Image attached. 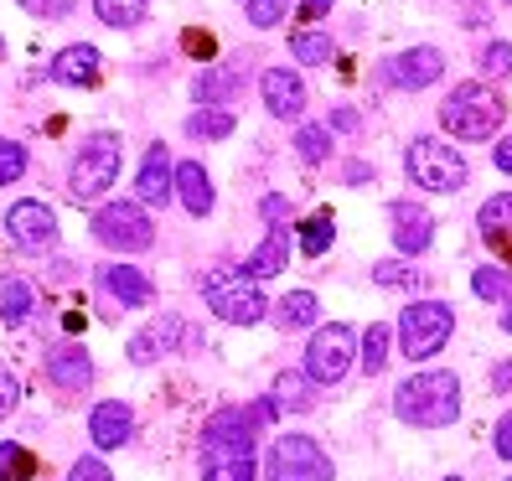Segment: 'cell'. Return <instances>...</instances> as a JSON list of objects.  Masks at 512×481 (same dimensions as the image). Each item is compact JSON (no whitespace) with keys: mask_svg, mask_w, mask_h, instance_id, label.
<instances>
[{"mask_svg":"<svg viewBox=\"0 0 512 481\" xmlns=\"http://www.w3.org/2000/svg\"><path fill=\"white\" fill-rule=\"evenodd\" d=\"M394 414L419 430H445L461 414V378L456 373H414L399 383Z\"/></svg>","mask_w":512,"mask_h":481,"instance_id":"obj_1","label":"cell"},{"mask_svg":"<svg viewBox=\"0 0 512 481\" xmlns=\"http://www.w3.org/2000/svg\"><path fill=\"white\" fill-rule=\"evenodd\" d=\"M502 119H507V104L487 83H461V88H450V99L440 104V125L456 140H492L502 130Z\"/></svg>","mask_w":512,"mask_h":481,"instance_id":"obj_2","label":"cell"},{"mask_svg":"<svg viewBox=\"0 0 512 481\" xmlns=\"http://www.w3.org/2000/svg\"><path fill=\"white\" fill-rule=\"evenodd\" d=\"M404 171L419 192H461L466 187V161L461 150H450L445 140H430V135H414L409 150H404Z\"/></svg>","mask_w":512,"mask_h":481,"instance_id":"obj_3","label":"cell"},{"mask_svg":"<svg viewBox=\"0 0 512 481\" xmlns=\"http://www.w3.org/2000/svg\"><path fill=\"white\" fill-rule=\"evenodd\" d=\"M114 176H119V140H114V135L83 140V145H78V161H73V176H68V197H73L78 207L99 202V197L114 187Z\"/></svg>","mask_w":512,"mask_h":481,"instance_id":"obj_4","label":"cell"},{"mask_svg":"<svg viewBox=\"0 0 512 481\" xmlns=\"http://www.w3.org/2000/svg\"><path fill=\"white\" fill-rule=\"evenodd\" d=\"M202 300L213 306V316H223L233 326H254L264 316L259 280H244V269H213V275L202 280Z\"/></svg>","mask_w":512,"mask_h":481,"instance_id":"obj_5","label":"cell"},{"mask_svg":"<svg viewBox=\"0 0 512 481\" xmlns=\"http://www.w3.org/2000/svg\"><path fill=\"white\" fill-rule=\"evenodd\" d=\"M450 332H456V311L445 300H414V306L399 316V347L404 357H435Z\"/></svg>","mask_w":512,"mask_h":481,"instance_id":"obj_6","label":"cell"},{"mask_svg":"<svg viewBox=\"0 0 512 481\" xmlns=\"http://www.w3.org/2000/svg\"><path fill=\"white\" fill-rule=\"evenodd\" d=\"M94 238L104 249H119V254H140L150 249V238H156V228H150V213L140 202H104L94 213Z\"/></svg>","mask_w":512,"mask_h":481,"instance_id":"obj_7","label":"cell"},{"mask_svg":"<svg viewBox=\"0 0 512 481\" xmlns=\"http://www.w3.org/2000/svg\"><path fill=\"white\" fill-rule=\"evenodd\" d=\"M269 481H331V461L311 435H285L269 450Z\"/></svg>","mask_w":512,"mask_h":481,"instance_id":"obj_8","label":"cell"},{"mask_svg":"<svg viewBox=\"0 0 512 481\" xmlns=\"http://www.w3.org/2000/svg\"><path fill=\"white\" fill-rule=\"evenodd\" d=\"M352 347H357V337L347 332V326H321V332L311 337V347H306V378L311 383H342L347 378V368H352Z\"/></svg>","mask_w":512,"mask_h":481,"instance_id":"obj_9","label":"cell"},{"mask_svg":"<svg viewBox=\"0 0 512 481\" xmlns=\"http://www.w3.org/2000/svg\"><path fill=\"white\" fill-rule=\"evenodd\" d=\"M6 233L21 254H47L57 244V218L47 202H16L6 213Z\"/></svg>","mask_w":512,"mask_h":481,"instance_id":"obj_10","label":"cell"},{"mask_svg":"<svg viewBox=\"0 0 512 481\" xmlns=\"http://www.w3.org/2000/svg\"><path fill=\"white\" fill-rule=\"evenodd\" d=\"M202 481H254V445L202 440Z\"/></svg>","mask_w":512,"mask_h":481,"instance_id":"obj_11","label":"cell"},{"mask_svg":"<svg viewBox=\"0 0 512 481\" xmlns=\"http://www.w3.org/2000/svg\"><path fill=\"white\" fill-rule=\"evenodd\" d=\"M135 192H140V207H166L171 192H176V171H171V150L156 140L140 161V176H135Z\"/></svg>","mask_w":512,"mask_h":481,"instance_id":"obj_12","label":"cell"},{"mask_svg":"<svg viewBox=\"0 0 512 481\" xmlns=\"http://www.w3.org/2000/svg\"><path fill=\"white\" fill-rule=\"evenodd\" d=\"M388 223H394V244H399V254H425L430 244H435V218L425 213L419 202H394L388 207Z\"/></svg>","mask_w":512,"mask_h":481,"instance_id":"obj_13","label":"cell"},{"mask_svg":"<svg viewBox=\"0 0 512 481\" xmlns=\"http://www.w3.org/2000/svg\"><path fill=\"white\" fill-rule=\"evenodd\" d=\"M259 94H264V109L280 114V119H295L300 109H306V83H300L295 68H264Z\"/></svg>","mask_w":512,"mask_h":481,"instance_id":"obj_14","label":"cell"},{"mask_svg":"<svg viewBox=\"0 0 512 481\" xmlns=\"http://www.w3.org/2000/svg\"><path fill=\"white\" fill-rule=\"evenodd\" d=\"M440 73H445V57L435 52V47H409V52H399L394 63H388V83H399V88H430V83H440Z\"/></svg>","mask_w":512,"mask_h":481,"instance_id":"obj_15","label":"cell"},{"mask_svg":"<svg viewBox=\"0 0 512 481\" xmlns=\"http://www.w3.org/2000/svg\"><path fill=\"white\" fill-rule=\"evenodd\" d=\"M47 378L63 388V394H83V388L94 383V363H88V352L78 342H57L47 352Z\"/></svg>","mask_w":512,"mask_h":481,"instance_id":"obj_16","label":"cell"},{"mask_svg":"<svg viewBox=\"0 0 512 481\" xmlns=\"http://www.w3.org/2000/svg\"><path fill=\"white\" fill-rule=\"evenodd\" d=\"M187 337V326L182 316H161V321H150L145 332L130 337V363H156V357H171L176 347H182Z\"/></svg>","mask_w":512,"mask_h":481,"instance_id":"obj_17","label":"cell"},{"mask_svg":"<svg viewBox=\"0 0 512 481\" xmlns=\"http://www.w3.org/2000/svg\"><path fill=\"white\" fill-rule=\"evenodd\" d=\"M88 435H94L99 450L130 445V435H135V414H130V404H119V399L94 404V414H88Z\"/></svg>","mask_w":512,"mask_h":481,"instance_id":"obj_18","label":"cell"},{"mask_svg":"<svg viewBox=\"0 0 512 481\" xmlns=\"http://www.w3.org/2000/svg\"><path fill=\"white\" fill-rule=\"evenodd\" d=\"M99 68H104L99 47L78 42V47H63V52L52 57V83H63V88H88V83H99Z\"/></svg>","mask_w":512,"mask_h":481,"instance_id":"obj_19","label":"cell"},{"mask_svg":"<svg viewBox=\"0 0 512 481\" xmlns=\"http://www.w3.org/2000/svg\"><path fill=\"white\" fill-rule=\"evenodd\" d=\"M99 285L119 300V306H145V300H150V275L135 269V264H104Z\"/></svg>","mask_w":512,"mask_h":481,"instance_id":"obj_20","label":"cell"},{"mask_svg":"<svg viewBox=\"0 0 512 481\" xmlns=\"http://www.w3.org/2000/svg\"><path fill=\"white\" fill-rule=\"evenodd\" d=\"M285 259H290V233H285V228H269V233H264V244L244 259V280L285 275Z\"/></svg>","mask_w":512,"mask_h":481,"instance_id":"obj_21","label":"cell"},{"mask_svg":"<svg viewBox=\"0 0 512 481\" xmlns=\"http://www.w3.org/2000/svg\"><path fill=\"white\" fill-rule=\"evenodd\" d=\"M176 197H182V207L192 218H207L213 213V182H207V171L197 161H182L176 166Z\"/></svg>","mask_w":512,"mask_h":481,"instance_id":"obj_22","label":"cell"},{"mask_svg":"<svg viewBox=\"0 0 512 481\" xmlns=\"http://www.w3.org/2000/svg\"><path fill=\"white\" fill-rule=\"evenodd\" d=\"M192 94H197L207 109H218V104H228V99L244 94V73H238V68H202L197 83H192Z\"/></svg>","mask_w":512,"mask_h":481,"instance_id":"obj_23","label":"cell"},{"mask_svg":"<svg viewBox=\"0 0 512 481\" xmlns=\"http://www.w3.org/2000/svg\"><path fill=\"white\" fill-rule=\"evenodd\" d=\"M316 316H321V306H316L311 290H290L275 306V326H280V332H300V326H311Z\"/></svg>","mask_w":512,"mask_h":481,"instance_id":"obj_24","label":"cell"},{"mask_svg":"<svg viewBox=\"0 0 512 481\" xmlns=\"http://www.w3.org/2000/svg\"><path fill=\"white\" fill-rule=\"evenodd\" d=\"M32 311H37L32 285L26 280H0V316H6L11 326H21V321H32Z\"/></svg>","mask_w":512,"mask_h":481,"instance_id":"obj_25","label":"cell"},{"mask_svg":"<svg viewBox=\"0 0 512 481\" xmlns=\"http://www.w3.org/2000/svg\"><path fill=\"white\" fill-rule=\"evenodd\" d=\"M290 52H295V63H306V68H326L331 57H337V42H331L326 32H295Z\"/></svg>","mask_w":512,"mask_h":481,"instance_id":"obj_26","label":"cell"},{"mask_svg":"<svg viewBox=\"0 0 512 481\" xmlns=\"http://www.w3.org/2000/svg\"><path fill=\"white\" fill-rule=\"evenodd\" d=\"M311 388H316V383H311L306 373H280V378H275V394H269V399H275L280 409H295V414H300V409H311Z\"/></svg>","mask_w":512,"mask_h":481,"instance_id":"obj_27","label":"cell"},{"mask_svg":"<svg viewBox=\"0 0 512 481\" xmlns=\"http://www.w3.org/2000/svg\"><path fill=\"white\" fill-rule=\"evenodd\" d=\"M373 280H378L383 290H404V285H409V290H419L430 275H419V269H414V264H404V259H378V264H373Z\"/></svg>","mask_w":512,"mask_h":481,"instance_id":"obj_28","label":"cell"},{"mask_svg":"<svg viewBox=\"0 0 512 481\" xmlns=\"http://www.w3.org/2000/svg\"><path fill=\"white\" fill-rule=\"evenodd\" d=\"M145 6H150V0H94L99 21L114 26V32H119V26H140L145 21Z\"/></svg>","mask_w":512,"mask_h":481,"instance_id":"obj_29","label":"cell"},{"mask_svg":"<svg viewBox=\"0 0 512 481\" xmlns=\"http://www.w3.org/2000/svg\"><path fill=\"white\" fill-rule=\"evenodd\" d=\"M476 223H481V233H487V238H502V233H512V192H497L492 202H481Z\"/></svg>","mask_w":512,"mask_h":481,"instance_id":"obj_30","label":"cell"},{"mask_svg":"<svg viewBox=\"0 0 512 481\" xmlns=\"http://www.w3.org/2000/svg\"><path fill=\"white\" fill-rule=\"evenodd\" d=\"M187 135L192 140H223V135H233V114L228 109H197L187 119Z\"/></svg>","mask_w":512,"mask_h":481,"instance_id":"obj_31","label":"cell"},{"mask_svg":"<svg viewBox=\"0 0 512 481\" xmlns=\"http://www.w3.org/2000/svg\"><path fill=\"white\" fill-rule=\"evenodd\" d=\"M295 150H300V161H306V166H321L331 156V130L326 125H300L295 130Z\"/></svg>","mask_w":512,"mask_h":481,"instance_id":"obj_32","label":"cell"},{"mask_svg":"<svg viewBox=\"0 0 512 481\" xmlns=\"http://www.w3.org/2000/svg\"><path fill=\"white\" fill-rule=\"evenodd\" d=\"M331 238H337V223H331V213H316L306 228H300V249H306L311 259H321L331 249Z\"/></svg>","mask_w":512,"mask_h":481,"instance_id":"obj_33","label":"cell"},{"mask_svg":"<svg viewBox=\"0 0 512 481\" xmlns=\"http://www.w3.org/2000/svg\"><path fill=\"white\" fill-rule=\"evenodd\" d=\"M368 373H383V363H388V326H368L363 332V357H357Z\"/></svg>","mask_w":512,"mask_h":481,"instance_id":"obj_34","label":"cell"},{"mask_svg":"<svg viewBox=\"0 0 512 481\" xmlns=\"http://www.w3.org/2000/svg\"><path fill=\"white\" fill-rule=\"evenodd\" d=\"M26 471H32V456L16 440H0V481H21Z\"/></svg>","mask_w":512,"mask_h":481,"instance_id":"obj_35","label":"cell"},{"mask_svg":"<svg viewBox=\"0 0 512 481\" xmlns=\"http://www.w3.org/2000/svg\"><path fill=\"white\" fill-rule=\"evenodd\" d=\"M21 171H26V150L16 140H0V187L21 182Z\"/></svg>","mask_w":512,"mask_h":481,"instance_id":"obj_36","label":"cell"},{"mask_svg":"<svg viewBox=\"0 0 512 481\" xmlns=\"http://www.w3.org/2000/svg\"><path fill=\"white\" fill-rule=\"evenodd\" d=\"M471 290L481 295V300H502L507 295V275H502V269H476V275H471Z\"/></svg>","mask_w":512,"mask_h":481,"instance_id":"obj_37","label":"cell"},{"mask_svg":"<svg viewBox=\"0 0 512 481\" xmlns=\"http://www.w3.org/2000/svg\"><path fill=\"white\" fill-rule=\"evenodd\" d=\"M481 73H487V78H507L512 73V47L507 42H492L487 52H481Z\"/></svg>","mask_w":512,"mask_h":481,"instance_id":"obj_38","label":"cell"},{"mask_svg":"<svg viewBox=\"0 0 512 481\" xmlns=\"http://www.w3.org/2000/svg\"><path fill=\"white\" fill-rule=\"evenodd\" d=\"M244 16H249L254 26H275V21L285 16V0H244Z\"/></svg>","mask_w":512,"mask_h":481,"instance_id":"obj_39","label":"cell"},{"mask_svg":"<svg viewBox=\"0 0 512 481\" xmlns=\"http://www.w3.org/2000/svg\"><path fill=\"white\" fill-rule=\"evenodd\" d=\"M68 481H114V476H109V466L99 456H83V461H73Z\"/></svg>","mask_w":512,"mask_h":481,"instance_id":"obj_40","label":"cell"},{"mask_svg":"<svg viewBox=\"0 0 512 481\" xmlns=\"http://www.w3.org/2000/svg\"><path fill=\"white\" fill-rule=\"evenodd\" d=\"M16 399H21V383H16V373H11V368H0V419H6V414L16 409Z\"/></svg>","mask_w":512,"mask_h":481,"instance_id":"obj_41","label":"cell"},{"mask_svg":"<svg viewBox=\"0 0 512 481\" xmlns=\"http://www.w3.org/2000/svg\"><path fill=\"white\" fill-rule=\"evenodd\" d=\"M26 11H37V16H47V21H57V16H68L73 11V0H21Z\"/></svg>","mask_w":512,"mask_h":481,"instance_id":"obj_42","label":"cell"},{"mask_svg":"<svg viewBox=\"0 0 512 481\" xmlns=\"http://www.w3.org/2000/svg\"><path fill=\"white\" fill-rule=\"evenodd\" d=\"M497 456H502V461H512V414H502V419H497Z\"/></svg>","mask_w":512,"mask_h":481,"instance_id":"obj_43","label":"cell"},{"mask_svg":"<svg viewBox=\"0 0 512 481\" xmlns=\"http://www.w3.org/2000/svg\"><path fill=\"white\" fill-rule=\"evenodd\" d=\"M285 207H290V202H285V197L275 192V197H264V202H259V213H264L269 223H280V218H285Z\"/></svg>","mask_w":512,"mask_h":481,"instance_id":"obj_44","label":"cell"},{"mask_svg":"<svg viewBox=\"0 0 512 481\" xmlns=\"http://www.w3.org/2000/svg\"><path fill=\"white\" fill-rule=\"evenodd\" d=\"M507 388H512V363H497L492 368V394H507Z\"/></svg>","mask_w":512,"mask_h":481,"instance_id":"obj_45","label":"cell"},{"mask_svg":"<svg viewBox=\"0 0 512 481\" xmlns=\"http://www.w3.org/2000/svg\"><path fill=\"white\" fill-rule=\"evenodd\" d=\"M492 161H497V171H507V176H512V135H502V140H497V156H492Z\"/></svg>","mask_w":512,"mask_h":481,"instance_id":"obj_46","label":"cell"},{"mask_svg":"<svg viewBox=\"0 0 512 481\" xmlns=\"http://www.w3.org/2000/svg\"><path fill=\"white\" fill-rule=\"evenodd\" d=\"M331 11V0H300V16H306V21H321Z\"/></svg>","mask_w":512,"mask_h":481,"instance_id":"obj_47","label":"cell"},{"mask_svg":"<svg viewBox=\"0 0 512 481\" xmlns=\"http://www.w3.org/2000/svg\"><path fill=\"white\" fill-rule=\"evenodd\" d=\"M331 125H337V130H357V125H363V114H352V109H337V114H331Z\"/></svg>","mask_w":512,"mask_h":481,"instance_id":"obj_48","label":"cell"},{"mask_svg":"<svg viewBox=\"0 0 512 481\" xmlns=\"http://www.w3.org/2000/svg\"><path fill=\"white\" fill-rule=\"evenodd\" d=\"M502 332H512V316H502Z\"/></svg>","mask_w":512,"mask_h":481,"instance_id":"obj_49","label":"cell"},{"mask_svg":"<svg viewBox=\"0 0 512 481\" xmlns=\"http://www.w3.org/2000/svg\"><path fill=\"white\" fill-rule=\"evenodd\" d=\"M507 300H512V280H507Z\"/></svg>","mask_w":512,"mask_h":481,"instance_id":"obj_50","label":"cell"},{"mask_svg":"<svg viewBox=\"0 0 512 481\" xmlns=\"http://www.w3.org/2000/svg\"><path fill=\"white\" fill-rule=\"evenodd\" d=\"M450 481H461V476H450Z\"/></svg>","mask_w":512,"mask_h":481,"instance_id":"obj_51","label":"cell"},{"mask_svg":"<svg viewBox=\"0 0 512 481\" xmlns=\"http://www.w3.org/2000/svg\"><path fill=\"white\" fill-rule=\"evenodd\" d=\"M507 481H512V476H507Z\"/></svg>","mask_w":512,"mask_h":481,"instance_id":"obj_52","label":"cell"}]
</instances>
